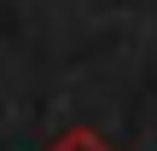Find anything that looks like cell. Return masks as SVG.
Listing matches in <instances>:
<instances>
[{"label": "cell", "mask_w": 157, "mask_h": 151, "mask_svg": "<svg viewBox=\"0 0 157 151\" xmlns=\"http://www.w3.org/2000/svg\"><path fill=\"white\" fill-rule=\"evenodd\" d=\"M52 151H111V145H105L93 128H70V134H64V140H58Z\"/></svg>", "instance_id": "1"}]
</instances>
